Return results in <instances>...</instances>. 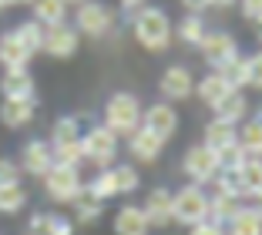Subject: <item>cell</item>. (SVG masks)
Here are the masks:
<instances>
[{"label": "cell", "mask_w": 262, "mask_h": 235, "mask_svg": "<svg viewBox=\"0 0 262 235\" xmlns=\"http://www.w3.org/2000/svg\"><path fill=\"white\" fill-rule=\"evenodd\" d=\"M131 37L138 40V47H145V51L162 54V51L171 47L175 24H171V17L165 14L162 7L145 4V7H138L135 14H131Z\"/></svg>", "instance_id": "1"}, {"label": "cell", "mask_w": 262, "mask_h": 235, "mask_svg": "<svg viewBox=\"0 0 262 235\" xmlns=\"http://www.w3.org/2000/svg\"><path fill=\"white\" fill-rule=\"evenodd\" d=\"M141 101H138V94H131V91H115L108 98V104H104V128L108 131H115L118 138H128L135 128H141Z\"/></svg>", "instance_id": "2"}, {"label": "cell", "mask_w": 262, "mask_h": 235, "mask_svg": "<svg viewBox=\"0 0 262 235\" xmlns=\"http://www.w3.org/2000/svg\"><path fill=\"white\" fill-rule=\"evenodd\" d=\"M44 182V195L54 205H71L81 191H84V178H81V168L77 165H51V172L40 178Z\"/></svg>", "instance_id": "3"}, {"label": "cell", "mask_w": 262, "mask_h": 235, "mask_svg": "<svg viewBox=\"0 0 262 235\" xmlns=\"http://www.w3.org/2000/svg\"><path fill=\"white\" fill-rule=\"evenodd\" d=\"M205 219H208V191L202 188V185L188 182L185 188H178L175 195H171V222L192 228Z\"/></svg>", "instance_id": "4"}, {"label": "cell", "mask_w": 262, "mask_h": 235, "mask_svg": "<svg viewBox=\"0 0 262 235\" xmlns=\"http://www.w3.org/2000/svg\"><path fill=\"white\" fill-rule=\"evenodd\" d=\"M115 10L108 4H101V0H84V4H77L74 10V27L81 37H91V40H101L108 37L115 31Z\"/></svg>", "instance_id": "5"}, {"label": "cell", "mask_w": 262, "mask_h": 235, "mask_svg": "<svg viewBox=\"0 0 262 235\" xmlns=\"http://www.w3.org/2000/svg\"><path fill=\"white\" fill-rule=\"evenodd\" d=\"M81 148H84V161L94 168H111V161L118 158V135L108 131L104 124H91L81 135Z\"/></svg>", "instance_id": "6"}, {"label": "cell", "mask_w": 262, "mask_h": 235, "mask_svg": "<svg viewBox=\"0 0 262 235\" xmlns=\"http://www.w3.org/2000/svg\"><path fill=\"white\" fill-rule=\"evenodd\" d=\"M219 155L208 148V144H192L185 152V158H182V172L188 175V182L192 185H212V178L219 175Z\"/></svg>", "instance_id": "7"}, {"label": "cell", "mask_w": 262, "mask_h": 235, "mask_svg": "<svg viewBox=\"0 0 262 235\" xmlns=\"http://www.w3.org/2000/svg\"><path fill=\"white\" fill-rule=\"evenodd\" d=\"M81 47V34H77L74 24H54V27H44V54L54 57V61H71Z\"/></svg>", "instance_id": "8"}, {"label": "cell", "mask_w": 262, "mask_h": 235, "mask_svg": "<svg viewBox=\"0 0 262 235\" xmlns=\"http://www.w3.org/2000/svg\"><path fill=\"white\" fill-rule=\"evenodd\" d=\"M158 91H162V101L168 104H178V101H188L195 94V77L185 64H171L165 68L162 81H158Z\"/></svg>", "instance_id": "9"}, {"label": "cell", "mask_w": 262, "mask_h": 235, "mask_svg": "<svg viewBox=\"0 0 262 235\" xmlns=\"http://www.w3.org/2000/svg\"><path fill=\"white\" fill-rule=\"evenodd\" d=\"M199 51H202V57H205V64H208V68H212V71H219L225 61H232V57L239 54V40L232 37L229 31H208L205 37H202Z\"/></svg>", "instance_id": "10"}, {"label": "cell", "mask_w": 262, "mask_h": 235, "mask_svg": "<svg viewBox=\"0 0 262 235\" xmlns=\"http://www.w3.org/2000/svg\"><path fill=\"white\" fill-rule=\"evenodd\" d=\"M17 161H20V172H24V175H31V178H44V175L51 172V165H54L51 141H40V138H34V141H24Z\"/></svg>", "instance_id": "11"}, {"label": "cell", "mask_w": 262, "mask_h": 235, "mask_svg": "<svg viewBox=\"0 0 262 235\" xmlns=\"http://www.w3.org/2000/svg\"><path fill=\"white\" fill-rule=\"evenodd\" d=\"M141 128H148L151 135H158L162 141H168V138L178 131V111H175V104H168V101L148 104L145 111H141Z\"/></svg>", "instance_id": "12"}, {"label": "cell", "mask_w": 262, "mask_h": 235, "mask_svg": "<svg viewBox=\"0 0 262 235\" xmlns=\"http://www.w3.org/2000/svg\"><path fill=\"white\" fill-rule=\"evenodd\" d=\"M162 152H165V141L158 135H151L148 128H135L128 135V155L141 165H155L162 158Z\"/></svg>", "instance_id": "13"}, {"label": "cell", "mask_w": 262, "mask_h": 235, "mask_svg": "<svg viewBox=\"0 0 262 235\" xmlns=\"http://www.w3.org/2000/svg\"><path fill=\"white\" fill-rule=\"evenodd\" d=\"M0 98L4 101H34L37 98V84H34L31 71L27 68L4 71V77H0Z\"/></svg>", "instance_id": "14"}, {"label": "cell", "mask_w": 262, "mask_h": 235, "mask_svg": "<svg viewBox=\"0 0 262 235\" xmlns=\"http://www.w3.org/2000/svg\"><path fill=\"white\" fill-rule=\"evenodd\" d=\"M24 235H74V222L61 212H34Z\"/></svg>", "instance_id": "15"}, {"label": "cell", "mask_w": 262, "mask_h": 235, "mask_svg": "<svg viewBox=\"0 0 262 235\" xmlns=\"http://www.w3.org/2000/svg\"><path fill=\"white\" fill-rule=\"evenodd\" d=\"M141 212L148 215L151 228H165L171 225V191L168 188H151L141 202Z\"/></svg>", "instance_id": "16"}, {"label": "cell", "mask_w": 262, "mask_h": 235, "mask_svg": "<svg viewBox=\"0 0 262 235\" xmlns=\"http://www.w3.org/2000/svg\"><path fill=\"white\" fill-rule=\"evenodd\" d=\"M34 114H37V98L34 101H4L0 104V124L7 131H20L34 121Z\"/></svg>", "instance_id": "17"}, {"label": "cell", "mask_w": 262, "mask_h": 235, "mask_svg": "<svg viewBox=\"0 0 262 235\" xmlns=\"http://www.w3.org/2000/svg\"><path fill=\"white\" fill-rule=\"evenodd\" d=\"M111 228H115V235H148L151 232L148 215L141 212V205H121L115 222H111Z\"/></svg>", "instance_id": "18"}, {"label": "cell", "mask_w": 262, "mask_h": 235, "mask_svg": "<svg viewBox=\"0 0 262 235\" xmlns=\"http://www.w3.org/2000/svg\"><path fill=\"white\" fill-rule=\"evenodd\" d=\"M202 144H208L215 155L225 152V148H232V144H239V124H229V121H222V118H212V121L205 124Z\"/></svg>", "instance_id": "19"}, {"label": "cell", "mask_w": 262, "mask_h": 235, "mask_svg": "<svg viewBox=\"0 0 262 235\" xmlns=\"http://www.w3.org/2000/svg\"><path fill=\"white\" fill-rule=\"evenodd\" d=\"M31 64V54L24 51V44L17 40L14 31H4L0 34V68L4 71H20Z\"/></svg>", "instance_id": "20"}, {"label": "cell", "mask_w": 262, "mask_h": 235, "mask_svg": "<svg viewBox=\"0 0 262 235\" xmlns=\"http://www.w3.org/2000/svg\"><path fill=\"white\" fill-rule=\"evenodd\" d=\"M212 111H215V118H222V121H229V124H242V121H246V114H249V98H246V91L232 88V91L225 94V98L219 101Z\"/></svg>", "instance_id": "21"}, {"label": "cell", "mask_w": 262, "mask_h": 235, "mask_svg": "<svg viewBox=\"0 0 262 235\" xmlns=\"http://www.w3.org/2000/svg\"><path fill=\"white\" fill-rule=\"evenodd\" d=\"M229 91H232V84L225 81L219 71H208L202 81H195V94H199V101H202V104H208V108H215Z\"/></svg>", "instance_id": "22"}, {"label": "cell", "mask_w": 262, "mask_h": 235, "mask_svg": "<svg viewBox=\"0 0 262 235\" xmlns=\"http://www.w3.org/2000/svg\"><path fill=\"white\" fill-rule=\"evenodd\" d=\"M68 0H31V17L40 27H54L68 20Z\"/></svg>", "instance_id": "23"}, {"label": "cell", "mask_w": 262, "mask_h": 235, "mask_svg": "<svg viewBox=\"0 0 262 235\" xmlns=\"http://www.w3.org/2000/svg\"><path fill=\"white\" fill-rule=\"evenodd\" d=\"M242 205H246V202L235 198V195H229V191H212V195H208V219L219 222V225H225Z\"/></svg>", "instance_id": "24"}, {"label": "cell", "mask_w": 262, "mask_h": 235, "mask_svg": "<svg viewBox=\"0 0 262 235\" xmlns=\"http://www.w3.org/2000/svg\"><path fill=\"white\" fill-rule=\"evenodd\" d=\"M71 208H74V225H94V222L104 215V202L94 198L91 191H81V195L71 202Z\"/></svg>", "instance_id": "25"}, {"label": "cell", "mask_w": 262, "mask_h": 235, "mask_svg": "<svg viewBox=\"0 0 262 235\" xmlns=\"http://www.w3.org/2000/svg\"><path fill=\"white\" fill-rule=\"evenodd\" d=\"M24 208H27V188H24V182L0 185V215H20Z\"/></svg>", "instance_id": "26"}, {"label": "cell", "mask_w": 262, "mask_h": 235, "mask_svg": "<svg viewBox=\"0 0 262 235\" xmlns=\"http://www.w3.org/2000/svg\"><path fill=\"white\" fill-rule=\"evenodd\" d=\"M205 34H208V27H205V17L202 14H185L175 24V37L182 40V44H188V47H199Z\"/></svg>", "instance_id": "27"}, {"label": "cell", "mask_w": 262, "mask_h": 235, "mask_svg": "<svg viewBox=\"0 0 262 235\" xmlns=\"http://www.w3.org/2000/svg\"><path fill=\"white\" fill-rule=\"evenodd\" d=\"M225 235H262V219L249 205H242L239 212L225 222Z\"/></svg>", "instance_id": "28"}, {"label": "cell", "mask_w": 262, "mask_h": 235, "mask_svg": "<svg viewBox=\"0 0 262 235\" xmlns=\"http://www.w3.org/2000/svg\"><path fill=\"white\" fill-rule=\"evenodd\" d=\"M14 34H17V40L24 44V51L31 54V57L44 51V27H40L34 17H31V20H20V24L14 27Z\"/></svg>", "instance_id": "29"}, {"label": "cell", "mask_w": 262, "mask_h": 235, "mask_svg": "<svg viewBox=\"0 0 262 235\" xmlns=\"http://www.w3.org/2000/svg\"><path fill=\"white\" fill-rule=\"evenodd\" d=\"M235 172H239V178H242L246 198L252 195V191H262V158H255V155H246V158L235 165Z\"/></svg>", "instance_id": "30"}, {"label": "cell", "mask_w": 262, "mask_h": 235, "mask_svg": "<svg viewBox=\"0 0 262 235\" xmlns=\"http://www.w3.org/2000/svg\"><path fill=\"white\" fill-rule=\"evenodd\" d=\"M239 148L246 155L262 158V118H249L239 124Z\"/></svg>", "instance_id": "31"}, {"label": "cell", "mask_w": 262, "mask_h": 235, "mask_svg": "<svg viewBox=\"0 0 262 235\" xmlns=\"http://www.w3.org/2000/svg\"><path fill=\"white\" fill-rule=\"evenodd\" d=\"M219 74H222L232 88H239V91H242V88H249V57L235 54L232 61H225L222 68H219Z\"/></svg>", "instance_id": "32"}, {"label": "cell", "mask_w": 262, "mask_h": 235, "mask_svg": "<svg viewBox=\"0 0 262 235\" xmlns=\"http://www.w3.org/2000/svg\"><path fill=\"white\" fill-rule=\"evenodd\" d=\"M51 152H54L57 165H77V168H81V161H84L81 138H74V141H51Z\"/></svg>", "instance_id": "33"}, {"label": "cell", "mask_w": 262, "mask_h": 235, "mask_svg": "<svg viewBox=\"0 0 262 235\" xmlns=\"http://www.w3.org/2000/svg\"><path fill=\"white\" fill-rule=\"evenodd\" d=\"M84 191H91V195L101 198V202L115 198L118 188H115V175H111V168H98V175H94L91 182H84Z\"/></svg>", "instance_id": "34"}, {"label": "cell", "mask_w": 262, "mask_h": 235, "mask_svg": "<svg viewBox=\"0 0 262 235\" xmlns=\"http://www.w3.org/2000/svg\"><path fill=\"white\" fill-rule=\"evenodd\" d=\"M111 175H115V188L118 195H131V191L141 188V175L135 165H111Z\"/></svg>", "instance_id": "35"}, {"label": "cell", "mask_w": 262, "mask_h": 235, "mask_svg": "<svg viewBox=\"0 0 262 235\" xmlns=\"http://www.w3.org/2000/svg\"><path fill=\"white\" fill-rule=\"evenodd\" d=\"M81 135H84L81 131V114H64V118L54 121V128H51V141H74Z\"/></svg>", "instance_id": "36"}, {"label": "cell", "mask_w": 262, "mask_h": 235, "mask_svg": "<svg viewBox=\"0 0 262 235\" xmlns=\"http://www.w3.org/2000/svg\"><path fill=\"white\" fill-rule=\"evenodd\" d=\"M212 185H215V191H229V195L242 198L246 202V188H242V178L235 168H219V175L212 178Z\"/></svg>", "instance_id": "37"}, {"label": "cell", "mask_w": 262, "mask_h": 235, "mask_svg": "<svg viewBox=\"0 0 262 235\" xmlns=\"http://www.w3.org/2000/svg\"><path fill=\"white\" fill-rule=\"evenodd\" d=\"M239 14H242V20L259 27L262 24V0H239Z\"/></svg>", "instance_id": "38"}, {"label": "cell", "mask_w": 262, "mask_h": 235, "mask_svg": "<svg viewBox=\"0 0 262 235\" xmlns=\"http://www.w3.org/2000/svg\"><path fill=\"white\" fill-rule=\"evenodd\" d=\"M24 172H20V161L17 158H0V185L4 182H20Z\"/></svg>", "instance_id": "39"}, {"label": "cell", "mask_w": 262, "mask_h": 235, "mask_svg": "<svg viewBox=\"0 0 262 235\" xmlns=\"http://www.w3.org/2000/svg\"><path fill=\"white\" fill-rule=\"evenodd\" d=\"M249 88L262 91V51L249 57Z\"/></svg>", "instance_id": "40"}, {"label": "cell", "mask_w": 262, "mask_h": 235, "mask_svg": "<svg viewBox=\"0 0 262 235\" xmlns=\"http://www.w3.org/2000/svg\"><path fill=\"white\" fill-rule=\"evenodd\" d=\"M188 235H225V225H219V222L205 219V222H199V225L188 228Z\"/></svg>", "instance_id": "41"}, {"label": "cell", "mask_w": 262, "mask_h": 235, "mask_svg": "<svg viewBox=\"0 0 262 235\" xmlns=\"http://www.w3.org/2000/svg\"><path fill=\"white\" fill-rule=\"evenodd\" d=\"M182 7H185L188 14H202L205 7H212V0H182Z\"/></svg>", "instance_id": "42"}, {"label": "cell", "mask_w": 262, "mask_h": 235, "mask_svg": "<svg viewBox=\"0 0 262 235\" xmlns=\"http://www.w3.org/2000/svg\"><path fill=\"white\" fill-rule=\"evenodd\" d=\"M246 205H249V208H252V212L262 219V191H252V195L246 198Z\"/></svg>", "instance_id": "43"}, {"label": "cell", "mask_w": 262, "mask_h": 235, "mask_svg": "<svg viewBox=\"0 0 262 235\" xmlns=\"http://www.w3.org/2000/svg\"><path fill=\"white\" fill-rule=\"evenodd\" d=\"M118 7H121L124 10V14H135V10H138V7H145V0H118Z\"/></svg>", "instance_id": "44"}, {"label": "cell", "mask_w": 262, "mask_h": 235, "mask_svg": "<svg viewBox=\"0 0 262 235\" xmlns=\"http://www.w3.org/2000/svg\"><path fill=\"white\" fill-rule=\"evenodd\" d=\"M232 4H239V0H212V7H232Z\"/></svg>", "instance_id": "45"}, {"label": "cell", "mask_w": 262, "mask_h": 235, "mask_svg": "<svg viewBox=\"0 0 262 235\" xmlns=\"http://www.w3.org/2000/svg\"><path fill=\"white\" fill-rule=\"evenodd\" d=\"M14 7H31V0H10Z\"/></svg>", "instance_id": "46"}, {"label": "cell", "mask_w": 262, "mask_h": 235, "mask_svg": "<svg viewBox=\"0 0 262 235\" xmlns=\"http://www.w3.org/2000/svg\"><path fill=\"white\" fill-rule=\"evenodd\" d=\"M7 7H14V4L10 0H0V10H7Z\"/></svg>", "instance_id": "47"}, {"label": "cell", "mask_w": 262, "mask_h": 235, "mask_svg": "<svg viewBox=\"0 0 262 235\" xmlns=\"http://www.w3.org/2000/svg\"><path fill=\"white\" fill-rule=\"evenodd\" d=\"M68 4H84V0H68Z\"/></svg>", "instance_id": "48"}, {"label": "cell", "mask_w": 262, "mask_h": 235, "mask_svg": "<svg viewBox=\"0 0 262 235\" xmlns=\"http://www.w3.org/2000/svg\"><path fill=\"white\" fill-rule=\"evenodd\" d=\"M259 40H262V24H259Z\"/></svg>", "instance_id": "49"}]
</instances>
